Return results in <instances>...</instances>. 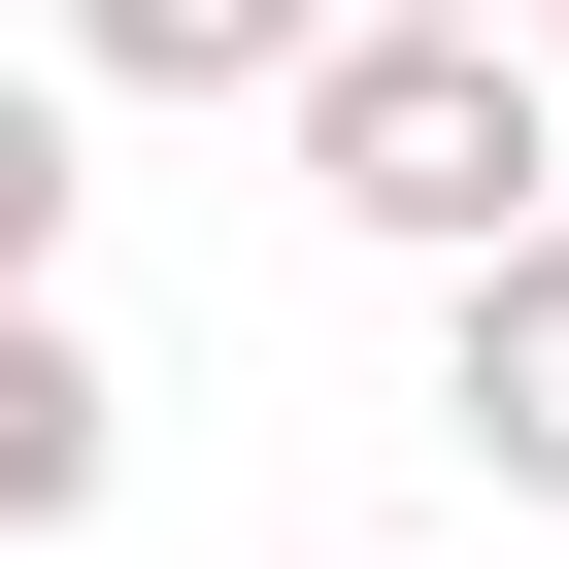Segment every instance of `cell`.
I'll list each match as a JSON object with an SVG mask.
<instances>
[{
	"mask_svg": "<svg viewBox=\"0 0 569 569\" xmlns=\"http://www.w3.org/2000/svg\"><path fill=\"white\" fill-rule=\"evenodd\" d=\"M502 34H536V0H502Z\"/></svg>",
	"mask_w": 569,
	"mask_h": 569,
	"instance_id": "52a82bcc",
	"label": "cell"
},
{
	"mask_svg": "<svg viewBox=\"0 0 569 569\" xmlns=\"http://www.w3.org/2000/svg\"><path fill=\"white\" fill-rule=\"evenodd\" d=\"M436 436H469L502 502H569V201H536L502 268H436Z\"/></svg>",
	"mask_w": 569,
	"mask_h": 569,
	"instance_id": "7a4b0ae2",
	"label": "cell"
},
{
	"mask_svg": "<svg viewBox=\"0 0 569 569\" xmlns=\"http://www.w3.org/2000/svg\"><path fill=\"white\" fill-rule=\"evenodd\" d=\"M34 268H68V101L0 68V302H34Z\"/></svg>",
	"mask_w": 569,
	"mask_h": 569,
	"instance_id": "5b68a950",
	"label": "cell"
},
{
	"mask_svg": "<svg viewBox=\"0 0 569 569\" xmlns=\"http://www.w3.org/2000/svg\"><path fill=\"white\" fill-rule=\"evenodd\" d=\"M68 34H101L134 101H302V68L369 34V0H68Z\"/></svg>",
	"mask_w": 569,
	"mask_h": 569,
	"instance_id": "3957f363",
	"label": "cell"
},
{
	"mask_svg": "<svg viewBox=\"0 0 569 569\" xmlns=\"http://www.w3.org/2000/svg\"><path fill=\"white\" fill-rule=\"evenodd\" d=\"M101 469H134V402H101V336H68V302H0V536H68Z\"/></svg>",
	"mask_w": 569,
	"mask_h": 569,
	"instance_id": "277c9868",
	"label": "cell"
},
{
	"mask_svg": "<svg viewBox=\"0 0 569 569\" xmlns=\"http://www.w3.org/2000/svg\"><path fill=\"white\" fill-rule=\"evenodd\" d=\"M536 68H569V0H536Z\"/></svg>",
	"mask_w": 569,
	"mask_h": 569,
	"instance_id": "8992f818",
	"label": "cell"
},
{
	"mask_svg": "<svg viewBox=\"0 0 569 569\" xmlns=\"http://www.w3.org/2000/svg\"><path fill=\"white\" fill-rule=\"evenodd\" d=\"M536 134H569V68L502 34V0H369V34L302 68V201L402 234V268H502L536 234Z\"/></svg>",
	"mask_w": 569,
	"mask_h": 569,
	"instance_id": "6da1fadb",
	"label": "cell"
}]
</instances>
